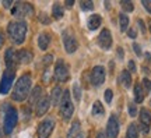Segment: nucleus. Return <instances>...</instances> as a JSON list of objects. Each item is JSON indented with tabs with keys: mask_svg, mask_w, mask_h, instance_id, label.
Wrapping results in <instances>:
<instances>
[{
	"mask_svg": "<svg viewBox=\"0 0 151 138\" xmlns=\"http://www.w3.org/2000/svg\"><path fill=\"white\" fill-rule=\"evenodd\" d=\"M29 92H31V75L24 74L18 78L16 87L13 89V99L17 102L25 101Z\"/></svg>",
	"mask_w": 151,
	"mask_h": 138,
	"instance_id": "obj_1",
	"label": "nucleus"
},
{
	"mask_svg": "<svg viewBox=\"0 0 151 138\" xmlns=\"http://www.w3.org/2000/svg\"><path fill=\"white\" fill-rule=\"evenodd\" d=\"M7 31H9V35L13 42L17 45H21L27 36V24L25 21H13L9 24Z\"/></svg>",
	"mask_w": 151,
	"mask_h": 138,
	"instance_id": "obj_2",
	"label": "nucleus"
},
{
	"mask_svg": "<svg viewBox=\"0 0 151 138\" xmlns=\"http://www.w3.org/2000/svg\"><path fill=\"white\" fill-rule=\"evenodd\" d=\"M73 112H74V105L71 102L70 92L65 91L62 95V99H60V114L65 120H70L73 116Z\"/></svg>",
	"mask_w": 151,
	"mask_h": 138,
	"instance_id": "obj_3",
	"label": "nucleus"
},
{
	"mask_svg": "<svg viewBox=\"0 0 151 138\" xmlns=\"http://www.w3.org/2000/svg\"><path fill=\"white\" fill-rule=\"evenodd\" d=\"M17 120H18L17 110L14 107H9V110L6 112V114H4V126H3L6 134H11V131L16 127Z\"/></svg>",
	"mask_w": 151,
	"mask_h": 138,
	"instance_id": "obj_4",
	"label": "nucleus"
},
{
	"mask_svg": "<svg viewBox=\"0 0 151 138\" xmlns=\"http://www.w3.org/2000/svg\"><path fill=\"white\" fill-rule=\"evenodd\" d=\"M34 11V7L29 3H24V1H17L14 7L11 9V14L14 17H20V18H24V17L31 16Z\"/></svg>",
	"mask_w": 151,
	"mask_h": 138,
	"instance_id": "obj_5",
	"label": "nucleus"
},
{
	"mask_svg": "<svg viewBox=\"0 0 151 138\" xmlns=\"http://www.w3.org/2000/svg\"><path fill=\"white\" fill-rule=\"evenodd\" d=\"M62 38H63V43H65V49L67 53H74L77 50V39H76L74 34L71 32V29H65L63 34H62Z\"/></svg>",
	"mask_w": 151,
	"mask_h": 138,
	"instance_id": "obj_6",
	"label": "nucleus"
},
{
	"mask_svg": "<svg viewBox=\"0 0 151 138\" xmlns=\"http://www.w3.org/2000/svg\"><path fill=\"white\" fill-rule=\"evenodd\" d=\"M14 77H16V71L14 70H6L3 77H1V81H0V94L6 95L10 91L13 81H14Z\"/></svg>",
	"mask_w": 151,
	"mask_h": 138,
	"instance_id": "obj_7",
	"label": "nucleus"
},
{
	"mask_svg": "<svg viewBox=\"0 0 151 138\" xmlns=\"http://www.w3.org/2000/svg\"><path fill=\"white\" fill-rule=\"evenodd\" d=\"M69 69H67V66L66 63L60 59L56 61V66H55V77H56V80L59 81V82H66V81L69 80Z\"/></svg>",
	"mask_w": 151,
	"mask_h": 138,
	"instance_id": "obj_8",
	"label": "nucleus"
},
{
	"mask_svg": "<svg viewBox=\"0 0 151 138\" xmlns=\"http://www.w3.org/2000/svg\"><path fill=\"white\" fill-rule=\"evenodd\" d=\"M53 128H55V122L52 119L43 120V122L38 126V130H37L38 138H49V135L53 131Z\"/></svg>",
	"mask_w": 151,
	"mask_h": 138,
	"instance_id": "obj_9",
	"label": "nucleus"
},
{
	"mask_svg": "<svg viewBox=\"0 0 151 138\" xmlns=\"http://www.w3.org/2000/svg\"><path fill=\"white\" fill-rule=\"evenodd\" d=\"M105 69H104L102 66H95L94 69L91 70V75H90V80H91V84L94 87H99V85L104 84V81H105Z\"/></svg>",
	"mask_w": 151,
	"mask_h": 138,
	"instance_id": "obj_10",
	"label": "nucleus"
},
{
	"mask_svg": "<svg viewBox=\"0 0 151 138\" xmlns=\"http://www.w3.org/2000/svg\"><path fill=\"white\" fill-rule=\"evenodd\" d=\"M97 42H98V46H99V48H102L104 50L111 49L113 39H112V34H111V31H109L108 28H105V29H102V31L99 32Z\"/></svg>",
	"mask_w": 151,
	"mask_h": 138,
	"instance_id": "obj_11",
	"label": "nucleus"
},
{
	"mask_svg": "<svg viewBox=\"0 0 151 138\" xmlns=\"http://www.w3.org/2000/svg\"><path fill=\"white\" fill-rule=\"evenodd\" d=\"M106 135L108 138H116L119 135V122L116 116H111L106 124Z\"/></svg>",
	"mask_w": 151,
	"mask_h": 138,
	"instance_id": "obj_12",
	"label": "nucleus"
},
{
	"mask_svg": "<svg viewBox=\"0 0 151 138\" xmlns=\"http://www.w3.org/2000/svg\"><path fill=\"white\" fill-rule=\"evenodd\" d=\"M151 124V113L147 109H141L140 110V128L141 133H148Z\"/></svg>",
	"mask_w": 151,
	"mask_h": 138,
	"instance_id": "obj_13",
	"label": "nucleus"
},
{
	"mask_svg": "<svg viewBox=\"0 0 151 138\" xmlns=\"http://www.w3.org/2000/svg\"><path fill=\"white\" fill-rule=\"evenodd\" d=\"M49 106H50V98L49 96H42L39 101L37 102V116H43L46 112L49 110Z\"/></svg>",
	"mask_w": 151,
	"mask_h": 138,
	"instance_id": "obj_14",
	"label": "nucleus"
},
{
	"mask_svg": "<svg viewBox=\"0 0 151 138\" xmlns=\"http://www.w3.org/2000/svg\"><path fill=\"white\" fill-rule=\"evenodd\" d=\"M6 64H7V70H14L16 71V64H17V53L13 49H7L6 50Z\"/></svg>",
	"mask_w": 151,
	"mask_h": 138,
	"instance_id": "obj_15",
	"label": "nucleus"
},
{
	"mask_svg": "<svg viewBox=\"0 0 151 138\" xmlns=\"http://www.w3.org/2000/svg\"><path fill=\"white\" fill-rule=\"evenodd\" d=\"M101 22H102V17L99 16V14H92V16L88 18L87 25H88V28H90L91 31H95L97 28H99Z\"/></svg>",
	"mask_w": 151,
	"mask_h": 138,
	"instance_id": "obj_16",
	"label": "nucleus"
},
{
	"mask_svg": "<svg viewBox=\"0 0 151 138\" xmlns=\"http://www.w3.org/2000/svg\"><path fill=\"white\" fill-rule=\"evenodd\" d=\"M17 60L22 64H27L29 63L31 60H32V53L29 52V50H25V49H22L20 50L18 53H17Z\"/></svg>",
	"mask_w": 151,
	"mask_h": 138,
	"instance_id": "obj_17",
	"label": "nucleus"
},
{
	"mask_svg": "<svg viewBox=\"0 0 151 138\" xmlns=\"http://www.w3.org/2000/svg\"><path fill=\"white\" fill-rule=\"evenodd\" d=\"M49 43H50V36H49L48 34H41L38 36V46H39L41 50H46Z\"/></svg>",
	"mask_w": 151,
	"mask_h": 138,
	"instance_id": "obj_18",
	"label": "nucleus"
},
{
	"mask_svg": "<svg viewBox=\"0 0 151 138\" xmlns=\"http://www.w3.org/2000/svg\"><path fill=\"white\" fill-rule=\"evenodd\" d=\"M62 95H63V91L62 88L59 87H55L53 91H52V96H50V102H52V105H58L62 99Z\"/></svg>",
	"mask_w": 151,
	"mask_h": 138,
	"instance_id": "obj_19",
	"label": "nucleus"
},
{
	"mask_svg": "<svg viewBox=\"0 0 151 138\" xmlns=\"http://www.w3.org/2000/svg\"><path fill=\"white\" fill-rule=\"evenodd\" d=\"M134 101L137 102V103H141V102L144 101V91H143L141 84L134 85Z\"/></svg>",
	"mask_w": 151,
	"mask_h": 138,
	"instance_id": "obj_20",
	"label": "nucleus"
},
{
	"mask_svg": "<svg viewBox=\"0 0 151 138\" xmlns=\"http://www.w3.org/2000/svg\"><path fill=\"white\" fill-rule=\"evenodd\" d=\"M81 134V127L80 123L74 122L71 124V128L69 130V138H78V135Z\"/></svg>",
	"mask_w": 151,
	"mask_h": 138,
	"instance_id": "obj_21",
	"label": "nucleus"
},
{
	"mask_svg": "<svg viewBox=\"0 0 151 138\" xmlns=\"http://www.w3.org/2000/svg\"><path fill=\"white\" fill-rule=\"evenodd\" d=\"M120 82L124 85V88H130L132 85V77H130V73L127 70H124L120 73Z\"/></svg>",
	"mask_w": 151,
	"mask_h": 138,
	"instance_id": "obj_22",
	"label": "nucleus"
},
{
	"mask_svg": "<svg viewBox=\"0 0 151 138\" xmlns=\"http://www.w3.org/2000/svg\"><path fill=\"white\" fill-rule=\"evenodd\" d=\"M41 94H42V89L41 87H35L31 92V96H29V103H35L41 99Z\"/></svg>",
	"mask_w": 151,
	"mask_h": 138,
	"instance_id": "obj_23",
	"label": "nucleus"
},
{
	"mask_svg": "<svg viewBox=\"0 0 151 138\" xmlns=\"http://www.w3.org/2000/svg\"><path fill=\"white\" fill-rule=\"evenodd\" d=\"M126 138H139V128L136 124H130L126 131Z\"/></svg>",
	"mask_w": 151,
	"mask_h": 138,
	"instance_id": "obj_24",
	"label": "nucleus"
},
{
	"mask_svg": "<svg viewBox=\"0 0 151 138\" xmlns=\"http://www.w3.org/2000/svg\"><path fill=\"white\" fill-rule=\"evenodd\" d=\"M52 14H53V18L56 20H59L63 17V9H62V6L59 3H55L53 7H52Z\"/></svg>",
	"mask_w": 151,
	"mask_h": 138,
	"instance_id": "obj_25",
	"label": "nucleus"
},
{
	"mask_svg": "<svg viewBox=\"0 0 151 138\" xmlns=\"http://www.w3.org/2000/svg\"><path fill=\"white\" fill-rule=\"evenodd\" d=\"M104 114V106L102 103L99 101L94 102V105H92V116H101Z\"/></svg>",
	"mask_w": 151,
	"mask_h": 138,
	"instance_id": "obj_26",
	"label": "nucleus"
},
{
	"mask_svg": "<svg viewBox=\"0 0 151 138\" xmlns=\"http://www.w3.org/2000/svg\"><path fill=\"white\" fill-rule=\"evenodd\" d=\"M119 22H120V29L122 31H126L127 29V25H129V18L126 14H120L119 16Z\"/></svg>",
	"mask_w": 151,
	"mask_h": 138,
	"instance_id": "obj_27",
	"label": "nucleus"
},
{
	"mask_svg": "<svg viewBox=\"0 0 151 138\" xmlns=\"http://www.w3.org/2000/svg\"><path fill=\"white\" fill-rule=\"evenodd\" d=\"M120 6H122V9H123L126 13H132V11L134 10V6H133L132 1H126V0H123V1H120Z\"/></svg>",
	"mask_w": 151,
	"mask_h": 138,
	"instance_id": "obj_28",
	"label": "nucleus"
},
{
	"mask_svg": "<svg viewBox=\"0 0 151 138\" xmlns=\"http://www.w3.org/2000/svg\"><path fill=\"white\" fill-rule=\"evenodd\" d=\"M73 95H74L76 101H80L81 99V88H80V85L78 84L73 85Z\"/></svg>",
	"mask_w": 151,
	"mask_h": 138,
	"instance_id": "obj_29",
	"label": "nucleus"
},
{
	"mask_svg": "<svg viewBox=\"0 0 151 138\" xmlns=\"http://www.w3.org/2000/svg\"><path fill=\"white\" fill-rule=\"evenodd\" d=\"M80 6H81V9H83L84 11L94 10V3H92V1H80Z\"/></svg>",
	"mask_w": 151,
	"mask_h": 138,
	"instance_id": "obj_30",
	"label": "nucleus"
},
{
	"mask_svg": "<svg viewBox=\"0 0 151 138\" xmlns=\"http://www.w3.org/2000/svg\"><path fill=\"white\" fill-rule=\"evenodd\" d=\"M127 112H129V114L132 117H134L137 114V107H136L134 103H129V106H127Z\"/></svg>",
	"mask_w": 151,
	"mask_h": 138,
	"instance_id": "obj_31",
	"label": "nucleus"
},
{
	"mask_svg": "<svg viewBox=\"0 0 151 138\" xmlns=\"http://www.w3.org/2000/svg\"><path fill=\"white\" fill-rule=\"evenodd\" d=\"M112 98H113V92L111 89H106L105 91V101L106 103H111L112 102Z\"/></svg>",
	"mask_w": 151,
	"mask_h": 138,
	"instance_id": "obj_32",
	"label": "nucleus"
},
{
	"mask_svg": "<svg viewBox=\"0 0 151 138\" xmlns=\"http://www.w3.org/2000/svg\"><path fill=\"white\" fill-rule=\"evenodd\" d=\"M143 85H144L146 92H151V81L148 80V78H144V80H143Z\"/></svg>",
	"mask_w": 151,
	"mask_h": 138,
	"instance_id": "obj_33",
	"label": "nucleus"
},
{
	"mask_svg": "<svg viewBox=\"0 0 151 138\" xmlns=\"http://www.w3.org/2000/svg\"><path fill=\"white\" fill-rule=\"evenodd\" d=\"M39 20H41V22H42V24H49V22H50V18H49L46 14H43V13L39 16Z\"/></svg>",
	"mask_w": 151,
	"mask_h": 138,
	"instance_id": "obj_34",
	"label": "nucleus"
},
{
	"mask_svg": "<svg viewBox=\"0 0 151 138\" xmlns=\"http://www.w3.org/2000/svg\"><path fill=\"white\" fill-rule=\"evenodd\" d=\"M133 49H134L136 54L141 57V49H140V46H139V43H133Z\"/></svg>",
	"mask_w": 151,
	"mask_h": 138,
	"instance_id": "obj_35",
	"label": "nucleus"
},
{
	"mask_svg": "<svg viewBox=\"0 0 151 138\" xmlns=\"http://www.w3.org/2000/svg\"><path fill=\"white\" fill-rule=\"evenodd\" d=\"M137 24H139L141 32H143V34H146V25H144V21H143V20H137Z\"/></svg>",
	"mask_w": 151,
	"mask_h": 138,
	"instance_id": "obj_36",
	"label": "nucleus"
},
{
	"mask_svg": "<svg viewBox=\"0 0 151 138\" xmlns=\"http://www.w3.org/2000/svg\"><path fill=\"white\" fill-rule=\"evenodd\" d=\"M143 6H144V9L151 14V1H143Z\"/></svg>",
	"mask_w": 151,
	"mask_h": 138,
	"instance_id": "obj_37",
	"label": "nucleus"
},
{
	"mask_svg": "<svg viewBox=\"0 0 151 138\" xmlns=\"http://www.w3.org/2000/svg\"><path fill=\"white\" fill-rule=\"evenodd\" d=\"M129 70L132 71V73H134L136 71V63L133 61V60H130L129 61Z\"/></svg>",
	"mask_w": 151,
	"mask_h": 138,
	"instance_id": "obj_38",
	"label": "nucleus"
},
{
	"mask_svg": "<svg viewBox=\"0 0 151 138\" xmlns=\"http://www.w3.org/2000/svg\"><path fill=\"white\" fill-rule=\"evenodd\" d=\"M127 35H129V38H136L137 36V32H136L134 29H129V31H127Z\"/></svg>",
	"mask_w": 151,
	"mask_h": 138,
	"instance_id": "obj_39",
	"label": "nucleus"
},
{
	"mask_svg": "<svg viewBox=\"0 0 151 138\" xmlns=\"http://www.w3.org/2000/svg\"><path fill=\"white\" fill-rule=\"evenodd\" d=\"M116 53H118V57L120 59V60L123 59L124 54H123V49H122V48H118V50H116Z\"/></svg>",
	"mask_w": 151,
	"mask_h": 138,
	"instance_id": "obj_40",
	"label": "nucleus"
},
{
	"mask_svg": "<svg viewBox=\"0 0 151 138\" xmlns=\"http://www.w3.org/2000/svg\"><path fill=\"white\" fill-rule=\"evenodd\" d=\"M3 42H4V36H3V34L0 32V48L3 46Z\"/></svg>",
	"mask_w": 151,
	"mask_h": 138,
	"instance_id": "obj_41",
	"label": "nucleus"
},
{
	"mask_svg": "<svg viewBox=\"0 0 151 138\" xmlns=\"http://www.w3.org/2000/svg\"><path fill=\"white\" fill-rule=\"evenodd\" d=\"M11 4H13V1H3V6H4V7H10Z\"/></svg>",
	"mask_w": 151,
	"mask_h": 138,
	"instance_id": "obj_42",
	"label": "nucleus"
},
{
	"mask_svg": "<svg viewBox=\"0 0 151 138\" xmlns=\"http://www.w3.org/2000/svg\"><path fill=\"white\" fill-rule=\"evenodd\" d=\"M65 4H66V6H67V7H71V6L74 4V1H66Z\"/></svg>",
	"mask_w": 151,
	"mask_h": 138,
	"instance_id": "obj_43",
	"label": "nucleus"
},
{
	"mask_svg": "<svg viewBox=\"0 0 151 138\" xmlns=\"http://www.w3.org/2000/svg\"><path fill=\"white\" fill-rule=\"evenodd\" d=\"M97 138H105V135L102 133H99V134H97Z\"/></svg>",
	"mask_w": 151,
	"mask_h": 138,
	"instance_id": "obj_44",
	"label": "nucleus"
},
{
	"mask_svg": "<svg viewBox=\"0 0 151 138\" xmlns=\"http://www.w3.org/2000/svg\"><path fill=\"white\" fill-rule=\"evenodd\" d=\"M148 27H150V31H151V20L148 21Z\"/></svg>",
	"mask_w": 151,
	"mask_h": 138,
	"instance_id": "obj_45",
	"label": "nucleus"
}]
</instances>
